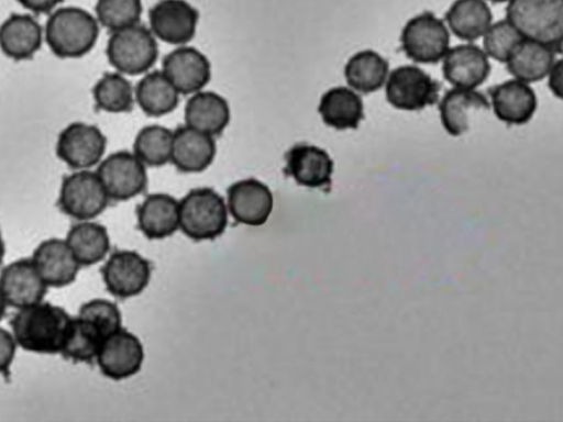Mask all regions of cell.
<instances>
[{
  "label": "cell",
  "mask_w": 563,
  "mask_h": 422,
  "mask_svg": "<svg viewBox=\"0 0 563 422\" xmlns=\"http://www.w3.org/2000/svg\"><path fill=\"white\" fill-rule=\"evenodd\" d=\"M71 318L60 307L38 302L11 319L13 337L23 349L40 354L60 353Z\"/></svg>",
  "instance_id": "obj_1"
},
{
  "label": "cell",
  "mask_w": 563,
  "mask_h": 422,
  "mask_svg": "<svg viewBox=\"0 0 563 422\" xmlns=\"http://www.w3.org/2000/svg\"><path fill=\"white\" fill-rule=\"evenodd\" d=\"M506 20L523 38L562 53L563 0H509Z\"/></svg>",
  "instance_id": "obj_2"
},
{
  "label": "cell",
  "mask_w": 563,
  "mask_h": 422,
  "mask_svg": "<svg viewBox=\"0 0 563 422\" xmlns=\"http://www.w3.org/2000/svg\"><path fill=\"white\" fill-rule=\"evenodd\" d=\"M44 35L47 45L56 56L77 58L90 52L96 44L99 23L82 8L64 7L49 15Z\"/></svg>",
  "instance_id": "obj_3"
},
{
  "label": "cell",
  "mask_w": 563,
  "mask_h": 422,
  "mask_svg": "<svg viewBox=\"0 0 563 422\" xmlns=\"http://www.w3.org/2000/svg\"><path fill=\"white\" fill-rule=\"evenodd\" d=\"M227 225V204L212 188H195L179 201V227L189 238L214 240Z\"/></svg>",
  "instance_id": "obj_4"
},
{
  "label": "cell",
  "mask_w": 563,
  "mask_h": 422,
  "mask_svg": "<svg viewBox=\"0 0 563 422\" xmlns=\"http://www.w3.org/2000/svg\"><path fill=\"white\" fill-rule=\"evenodd\" d=\"M106 52L109 63L128 75L148 70L158 55L154 34L139 23L113 31Z\"/></svg>",
  "instance_id": "obj_5"
},
{
  "label": "cell",
  "mask_w": 563,
  "mask_h": 422,
  "mask_svg": "<svg viewBox=\"0 0 563 422\" xmlns=\"http://www.w3.org/2000/svg\"><path fill=\"white\" fill-rule=\"evenodd\" d=\"M406 56L421 64H437L446 54L450 33L444 22L431 11L410 18L400 33Z\"/></svg>",
  "instance_id": "obj_6"
},
{
  "label": "cell",
  "mask_w": 563,
  "mask_h": 422,
  "mask_svg": "<svg viewBox=\"0 0 563 422\" xmlns=\"http://www.w3.org/2000/svg\"><path fill=\"white\" fill-rule=\"evenodd\" d=\"M441 84L421 68L404 65L395 68L386 84L389 104L398 110L419 111L437 103Z\"/></svg>",
  "instance_id": "obj_7"
},
{
  "label": "cell",
  "mask_w": 563,
  "mask_h": 422,
  "mask_svg": "<svg viewBox=\"0 0 563 422\" xmlns=\"http://www.w3.org/2000/svg\"><path fill=\"white\" fill-rule=\"evenodd\" d=\"M109 199L97 173L80 169L63 179L58 206L65 214L88 221L103 212Z\"/></svg>",
  "instance_id": "obj_8"
},
{
  "label": "cell",
  "mask_w": 563,
  "mask_h": 422,
  "mask_svg": "<svg viewBox=\"0 0 563 422\" xmlns=\"http://www.w3.org/2000/svg\"><path fill=\"white\" fill-rule=\"evenodd\" d=\"M97 175L112 200H129L141 193L147 185L145 165L134 153L115 152L98 166Z\"/></svg>",
  "instance_id": "obj_9"
},
{
  "label": "cell",
  "mask_w": 563,
  "mask_h": 422,
  "mask_svg": "<svg viewBox=\"0 0 563 422\" xmlns=\"http://www.w3.org/2000/svg\"><path fill=\"white\" fill-rule=\"evenodd\" d=\"M144 357L140 338L121 327L102 340L96 359L106 377L122 380L140 371Z\"/></svg>",
  "instance_id": "obj_10"
},
{
  "label": "cell",
  "mask_w": 563,
  "mask_h": 422,
  "mask_svg": "<svg viewBox=\"0 0 563 422\" xmlns=\"http://www.w3.org/2000/svg\"><path fill=\"white\" fill-rule=\"evenodd\" d=\"M108 291L121 299L140 295L148 285L151 263L134 251H117L101 268Z\"/></svg>",
  "instance_id": "obj_11"
},
{
  "label": "cell",
  "mask_w": 563,
  "mask_h": 422,
  "mask_svg": "<svg viewBox=\"0 0 563 422\" xmlns=\"http://www.w3.org/2000/svg\"><path fill=\"white\" fill-rule=\"evenodd\" d=\"M106 146V136L97 126L74 122L60 132L56 154L74 169H88L101 160Z\"/></svg>",
  "instance_id": "obj_12"
},
{
  "label": "cell",
  "mask_w": 563,
  "mask_h": 422,
  "mask_svg": "<svg viewBox=\"0 0 563 422\" xmlns=\"http://www.w3.org/2000/svg\"><path fill=\"white\" fill-rule=\"evenodd\" d=\"M152 33L162 41L184 45L192 40L199 13L186 0H159L148 12Z\"/></svg>",
  "instance_id": "obj_13"
},
{
  "label": "cell",
  "mask_w": 563,
  "mask_h": 422,
  "mask_svg": "<svg viewBox=\"0 0 563 422\" xmlns=\"http://www.w3.org/2000/svg\"><path fill=\"white\" fill-rule=\"evenodd\" d=\"M274 207L271 189L255 178L239 180L228 188V208L239 223L260 226L269 218Z\"/></svg>",
  "instance_id": "obj_14"
},
{
  "label": "cell",
  "mask_w": 563,
  "mask_h": 422,
  "mask_svg": "<svg viewBox=\"0 0 563 422\" xmlns=\"http://www.w3.org/2000/svg\"><path fill=\"white\" fill-rule=\"evenodd\" d=\"M162 71L181 95L200 91L211 77L208 58L191 46H180L167 54Z\"/></svg>",
  "instance_id": "obj_15"
},
{
  "label": "cell",
  "mask_w": 563,
  "mask_h": 422,
  "mask_svg": "<svg viewBox=\"0 0 563 422\" xmlns=\"http://www.w3.org/2000/svg\"><path fill=\"white\" fill-rule=\"evenodd\" d=\"M0 290L8 306L21 309L43 300L47 291L32 259H19L0 273Z\"/></svg>",
  "instance_id": "obj_16"
},
{
  "label": "cell",
  "mask_w": 563,
  "mask_h": 422,
  "mask_svg": "<svg viewBox=\"0 0 563 422\" xmlns=\"http://www.w3.org/2000/svg\"><path fill=\"white\" fill-rule=\"evenodd\" d=\"M333 167L330 155L316 145L298 144L286 154V173L303 187L329 190Z\"/></svg>",
  "instance_id": "obj_17"
},
{
  "label": "cell",
  "mask_w": 563,
  "mask_h": 422,
  "mask_svg": "<svg viewBox=\"0 0 563 422\" xmlns=\"http://www.w3.org/2000/svg\"><path fill=\"white\" fill-rule=\"evenodd\" d=\"M444 79L456 88L474 89L485 82L490 64L485 52L474 44L448 49L442 65Z\"/></svg>",
  "instance_id": "obj_18"
},
{
  "label": "cell",
  "mask_w": 563,
  "mask_h": 422,
  "mask_svg": "<svg viewBox=\"0 0 563 422\" xmlns=\"http://www.w3.org/2000/svg\"><path fill=\"white\" fill-rule=\"evenodd\" d=\"M488 93L496 118L510 125L528 123L538 107L533 89L517 79L496 85L488 90Z\"/></svg>",
  "instance_id": "obj_19"
},
{
  "label": "cell",
  "mask_w": 563,
  "mask_h": 422,
  "mask_svg": "<svg viewBox=\"0 0 563 422\" xmlns=\"http://www.w3.org/2000/svg\"><path fill=\"white\" fill-rule=\"evenodd\" d=\"M31 259L47 287L59 288L71 284L80 267L66 241L59 238L42 242Z\"/></svg>",
  "instance_id": "obj_20"
},
{
  "label": "cell",
  "mask_w": 563,
  "mask_h": 422,
  "mask_svg": "<svg viewBox=\"0 0 563 422\" xmlns=\"http://www.w3.org/2000/svg\"><path fill=\"white\" fill-rule=\"evenodd\" d=\"M216 155L213 136L188 125L173 132L170 160L183 173H199L210 166Z\"/></svg>",
  "instance_id": "obj_21"
},
{
  "label": "cell",
  "mask_w": 563,
  "mask_h": 422,
  "mask_svg": "<svg viewBox=\"0 0 563 422\" xmlns=\"http://www.w3.org/2000/svg\"><path fill=\"white\" fill-rule=\"evenodd\" d=\"M137 224L150 240L173 235L179 227V201L167 193H152L137 207Z\"/></svg>",
  "instance_id": "obj_22"
},
{
  "label": "cell",
  "mask_w": 563,
  "mask_h": 422,
  "mask_svg": "<svg viewBox=\"0 0 563 422\" xmlns=\"http://www.w3.org/2000/svg\"><path fill=\"white\" fill-rule=\"evenodd\" d=\"M43 30L29 14H11L0 26V48L10 58H31L41 47Z\"/></svg>",
  "instance_id": "obj_23"
},
{
  "label": "cell",
  "mask_w": 563,
  "mask_h": 422,
  "mask_svg": "<svg viewBox=\"0 0 563 422\" xmlns=\"http://www.w3.org/2000/svg\"><path fill=\"white\" fill-rule=\"evenodd\" d=\"M489 110L487 98L474 89L453 88L445 92L440 104V119L452 136H461L470 129L472 113Z\"/></svg>",
  "instance_id": "obj_24"
},
{
  "label": "cell",
  "mask_w": 563,
  "mask_h": 422,
  "mask_svg": "<svg viewBox=\"0 0 563 422\" xmlns=\"http://www.w3.org/2000/svg\"><path fill=\"white\" fill-rule=\"evenodd\" d=\"M186 125L209 134H220L230 121L227 100L213 91L192 93L185 107Z\"/></svg>",
  "instance_id": "obj_25"
},
{
  "label": "cell",
  "mask_w": 563,
  "mask_h": 422,
  "mask_svg": "<svg viewBox=\"0 0 563 422\" xmlns=\"http://www.w3.org/2000/svg\"><path fill=\"white\" fill-rule=\"evenodd\" d=\"M555 60V52L541 43L522 38L510 53L506 68L522 82L542 80Z\"/></svg>",
  "instance_id": "obj_26"
},
{
  "label": "cell",
  "mask_w": 563,
  "mask_h": 422,
  "mask_svg": "<svg viewBox=\"0 0 563 422\" xmlns=\"http://www.w3.org/2000/svg\"><path fill=\"white\" fill-rule=\"evenodd\" d=\"M322 121L335 130H355L364 119L362 98L346 87H333L325 91L318 107Z\"/></svg>",
  "instance_id": "obj_27"
},
{
  "label": "cell",
  "mask_w": 563,
  "mask_h": 422,
  "mask_svg": "<svg viewBox=\"0 0 563 422\" xmlns=\"http://www.w3.org/2000/svg\"><path fill=\"white\" fill-rule=\"evenodd\" d=\"M444 18L456 37L473 42L492 25L493 13L485 0H454Z\"/></svg>",
  "instance_id": "obj_28"
},
{
  "label": "cell",
  "mask_w": 563,
  "mask_h": 422,
  "mask_svg": "<svg viewBox=\"0 0 563 422\" xmlns=\"http://www.w3.org/2000/svg\"><path fill=\"white\" fill-rule=\"evenodd\" d=\"M388 62L373 49H364L349 58L344 67L347 85L361 93L382 88L388 75Z\"/></svg>",
  "instance_id": "obj_29"
},
{
  "label": "cell",
  "mask_w": 563,
  "mask_h": 422,
  "mask_svg": "<svg viewBox=\"0 0 563 422\" xmlns=\"http://www.w3.org/2000/svg\"><path fill=\"white\" fill-rule=\"evenodd\" d=\"M65 241L76 260L84 266L99 263L110 249V238L106 226L89 220L74 224Z\"/></svg>",
  "instance_id": "obj_30"
},
{
  "label": "cell",
  "mask_w": 563,
  "mask_h": 422,
  "mask_svg": "<svg viewBox=\"0 0 563 422\" xmlns=\"http://www.w3.org/2000/svg\"><path fill=\"white\" fill-rule=\"evenodd\" d=\"M178 91L163 71L154 70L137 84L135 98L144 113L161 116L172 112L178 104Z\"/></svg>",
  "instance_id": "obj_31"
},
{
  "label": "cell",
  "mask_w": 563,
  "mask_h": 422,
  "mask_svg": "<svg viewBox=\"0 0 563 422\" xmlns=\"http://www.w3.org/2000/svg\"><path fill=\"white\" fill-rule=\"evenodd\" d=\"M102 340V334L91 322L80 316L71 318L60 353L75 362H91Z\"/></svg>",
  "instance_id": "obj_32"
},
{
  "label": "cell",
  "mask_w": 563,
  "mask_h": 422,
  "mask_svg": "<svg viewBox=\"0 0 563 422\" xmlns=\"http://www.w3.org/2000/svg\"><path fill=\"white\" fill-rule=\"evenodd\" d=\"M173 132L162 125H148L136 135L133 149L135 156L147 166L158 167L172 157Z\"/></svg>",
  "instance_id": "obj_33"
},
{
  "label": "cell",
  "mask_w": 563,
  "mask_h": 422,
  "mask_svg": "<svg viewBox=\"0 0 563 422\" xmlns=\"http://www.w3.org/2000/svg\"><path fill=\"white\" fill-rule=\"evenodd\" d=\"M97 108L111 112H128L132 109L133 89L128 79L119 73L104 74L92 89Z\"/></svg>",
  "instance_id": "obj_34"
},
{
  "label": "cell",
  "mask_w": 563,
  "mask_h": 422,
  "mask_svg": "<svg viewBox=\"0 0 563 422\" xmlns=\"http://www.w3.org/2000/svg\"><path fill=\"white\" fill-rule=\"evenodd\" d=\"M96 19L111 32L139 23L142 0H97Z\"/></svg>",
  "instance_id": "obj_35"
},
{
  "label": "cell",
  "mask_w": 563,
  "mask_h": 422,
  "mask_svg": "<svg viewBox=\"0 0 563 422\" xmlns=\"http://www.w3.org/2000/svg\"><path fill=\"white\" fill-rule=\"evenodd\" d=\"M522 38L507 20H500L490 25L484 34L485 54L500 63H506L515 46Z\"/></svg>",
  "instance_id": "obj_36"
},
{
  "label": "cell",
  "mask_w": 563,
  "mask_h": 422,
  "mask_svg": "<svg viewBox=\"0 0 563 422\" xmlns=\"http://www.w3.org/2000/svg\"><path fill=\"white\" fill-rule=\"evenodd\" d=\"M78 316L98 327L103 338L121 329L122 318L118 306L106 299H92L84 303Z\"/></svg>",
  "instance_id": "obj_37"
},
{
  "label": "cell",
  "mask_w": 563,
  "mask_h": 422,
  "mask_svg": "<svg viewBox=\"0 0 563 422\" xmlns=\"http://www.w3.org/2000/svg\"><path fill=\"white\" fill-rule=\"evenodd\" d=\"M16 342L7 330L0 327V373H5L15 355Z\"/></svg>",
  "instance_id": "obj_38"
},
{
  "label": "cell",
  "mask_w": 563,
  "mask_h": 422,
  "mask_svg": "<svg viewBox=\"0 0 563 422\" xmlns=\"http://www.w3.org/2000/svg\"><path fill=\"white\" fill-rule=\"evenodd\" d=\"M25 9L35 13H48L63 0H16Z\"/></svg>",
  "instance_id": "obj_39"
},
{
  "label": "cell",
  "mask_w": 563,
  "mask_h": 422,
  "mask_svg": "<svg viewBox=\"0 0 563 422\" xmlns=\"http://www.w3.org/2000/svg\"><path fill=\"white\" fill-rule=\"evenodd\" d=\"M549 87L554 96L562 98L561 78H562V60L554 62L549 71Z\"/></svg>",
  "instance_id": "obj_40"
},
{
  "label": "cell",
  "mask_w": 563,
  "mask_h": 422,
  "mask_svg": "<svg viewBox=\"0 0 563 422\" xmlns=\"http://www.w3.org/2000/svg\"><path fill=\"white\" fill-rule=\"evenodd\" d=\"M7 302L4 300V297L0 290V320L3 318L4 313H5V307H7Z\"/></svg>",
  "instance_id": "obj_41"
},
{
  "label": "cell",
  "mask_w": 563,
  "mask_h": 422,
  "mask_svg": "<svg viewBox=\"0 0 563 422\" xmlns=\"http://www.w3.org/2000/svg\"><path fill=\"white\" fill-rule=\"evenodd\" d=\"M4 256V242L2 240L1 233H0V264Z\"/></svg>",
  "instance_id": "obj_42"
},
{
  "label": "cell",
  "mask_w": 563,
  "mask_h": 422,
  "mask_svg": "<svg viewBox=\"0 0 563 422\" xmlns=\"http://www.w3.org/2000/svg\"><path fill=\"white\" fill-rule=\"evenodd\" d=\"M493 3H503V2H508L509 0H488Z\"/></svg>",
  "instance_id": "obj_43"
}]
</instances>
